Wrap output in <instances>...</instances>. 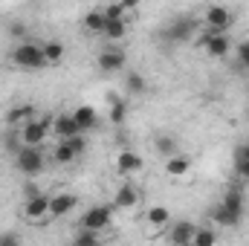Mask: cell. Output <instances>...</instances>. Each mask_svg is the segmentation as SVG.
Masks as SVG:
<instances>
[{
    "mask_svg": "<svg viewBox=\"0 0 249 246\" xmlns=\"http://www.w3.org/2000/svg\"><path fill=\"white\" fill-rule=\"evenodd\" d=\"M53 127H55V133H58L61 139L81 133V130H78V124H75V119H72V113H58V116H55V122H53Z\"/></svg>",
    "mask_w": 249,
    "mask_h": 246,
    "instance_id": "cell-16",
    "label": "cell"
},
{
    "mask_svg": "<svg viewBox=\"0 0 249 246\" xmlns=\"http://www.w3.org/2000/svg\"><path fill=\"white\" fill-rule=\"evenodd\" d=\"M194 223H188V220H180V223H174L171 226V232H168V244L174 246H188L191 244V238H194Z\"/></svg>",
    "mask_w": 249,
    "mask_h": 246,
    "instance_id": "cell-11",
    "label": "cell"
},
{
    "mask_svg": "<svg viewBox=\"0 0 249 246\" xmlns=\"http://www.w3.org/2000/svg\"><path fill=\"white\" fill-rule=\"evenodd\" d=\"M238 67L241 70H249V41H244V44H238Z\"/></svg>",
    "mask_w": 249,
    "mask_h": 246,
    "instance_id": "cell-32",
    "label": "cell"
},
{
    "mask_svg": "<svg viewBox=\"0 0 249 246\" xmlns=\"http://www.w3.org/2000/svg\"><path fill=\"white\" fill-rule=\"evenodd\" d=\"M249 157V145H238L235 148V162H241V159H247Z\"/></svg>",
    "mask_w": 249,
    "mask_h": 246,
    "instance_id": "cell-35",
    "label": "cell"
},
{
    "mask_svg": "<svg viewBox=\"0 0 249 246\" xmlns=\"http://www.w3.org/2000/svg\"><path fill=\"white\" fill-rule=\"evenodd\" d=\"M110 214H113V209H110V206H93V209H87V211L81 214V226L102 232V229L110 223Z\"/></svg>",
    "mask_w": 249,
    "mask_h": 246,
    "instance_id": "cell-6",
    "label": "cell"
},
{
    "mask_svg": "<svg viewBox=\"0 0 249 246\" xmlns=\"http://www.w3.org/2000/svg\"><path fill=\"white\" fill-rule=\"evenodd\" d=\"M12 61L23 70H44L50 67L47 55H44V44H35V41H20L15 50H12Z\"/></svg>",
    "mask_w": 249,
    "mask_h": 246,
    "instance_id": "cell-1",
    "label": "cell"
},
{
    "mask_svg": "<svg viewBox=\"0 0 249 246\" xmlns=\"http://www.w3.org/2000/svg\"><path fill=\"white\" fill-rule=\"evenodd\" d=\"M53 157H55V162H58V165H70V162L75 159V151L70 148V142H67V139H61V142L55 145V151H53Z\"/></svg>",
    "mask_w": 249,
    "mask_h": 246,
    "instance_id": "cell-25",
    "label": "cell"
},
{
    "mask_svg": "<svg viewBox=\"0 0 249 246\" xmlns=\"http://www.w3.org/2000/svg\"><path fill=\"white\" fill-rule=\"evenodd\" d=\"M105 23H107L105 9H90V12L84 15V29L93 32V35H102V32H105Z\"/></svg>",
    "mask_w": 249,
    "mask_h": 246,
    "instance_id": "cell-17",
    "label": "cell"
},
{
    "mask_svg": "<svg viewBox=\"0 0 249 246\" xmlns=\"http://www.w3.org/2000/svg\"><path fill=\"white\" fill-rule=\"evenodd\" d=\"M44 55H47V64H58L64 58V44L61 41H47L44 44Z\"/></svg>",
    "mask_w": 249,
    "mask_h": 246,
    "instance_id": "cell-28",
    "label": "cell"
},
{
    "mask_svg": "<svg viewBox=\"0 0 249 246\" xmlns=\"http://www.w3.org/2000/svg\"><path fill=\"white\" fill-rule=\"evenodd\" d=\"M116 168H119V174H133V171H139L142 168V159H139V154H133V151H122L119 157H116Z\"/></svg>",
    "mask_w": 249,
    "mask_h": 246,
    "instance_id": "cell-15",
    "label": "cell"
},
{
    "mask_svg": "<svg viewBox=\"0 0 249 246\" xmlns=\"http://www.w3.org/2000/svg\"><path fill=\"white\" fill-rule=\"evenodd\" d=\"M23 214L29 217V220H44L47 214H50V197L47 194H32V197H26V206H23Z\"/></svg>",
    "mask_w": 249,
    "mask_h": 246,
    "instance_id": "cell-8",
    "label": "cell"
},
{
    "mask_svg": "<svg viewBox=\"0 0 249 246\" xmlns=\"http://www.w3.org/2000/svg\"><path fill=\"white\" fill-rule=\"evenodd\" d=\"M194 29H197L194 18L177 15V18H171V20L160 29V38H162L165 44H188V41L194 38Z\"/></svg>",
    "mask_w": 249,
    "mask_h": 246,
    "instance_id": "cell-2",
    "label": "cell"
},
{
    "mask_svg": "<svg viewBox=\"0 0 249 246\" xmlns=\"http://www.w3.org/2000/svg\"><path fill=\"white\" fill-rule=\"evenodd\" d=\"M124 32H127V23H124V18H119V20H107V23H105V32H102V38H107V41H119V38H124Z\"/></svg>",
    "mask_w": 249,
    "mask_h": 246,
    "instance_id": "cell-24",
    "label": "cell"
},
{
    "mask_svg": "<svg viewBox=\"0 0 249 246\" xmlns=\"http://www.w3.org/2000/svg\"><path fill=\"white\" fill-rule=\"evenodd\" d=\"M38 113H35V105H18V107H12L9 113H6V124L9 127H20L23 122H29V119H35Z\"/></svg>",
    "mask_w": 249,
    "mask_h": 246,
    "instance_id": "cell-13",
    "label": "cell"
},
{
    "mask_svg": "<svg viewBox=\"0 0 249 246\" xmlns=\"http://www.w3.org/2000/svg\"><path fill=\"white\" fill-rule=\"evenodd\" d=\"M223 206L232 209V211H241V214H244V194H241V188H229L226 197H223Z\"/></svg>",
    "mask_w": 249,
    "mask_h": 246,
    "instance_id": "cell-27",
    "label": "cell"
},
{
    "mask_svg": "<svg viewBox=\"0 0 249 246\" xmlns=\"http://www.w3.org/2000/svg\"><path fill=\"white\" fill-rule=\"evenodd\" d=\"M188 168H191V159H188V157H180V154L168 157V162H165V171H168V177H186Z\"/></svg>",
    "mask_w": 249,
    "mask_h": 246,
    "instance_id": "cell-19",
    "label": "cell"
},
{
    "mask_svg": "<svg viewBox=\"0 0 249 246\" xmlns=\"http://www.w3.org/2000/svg\"><path fill=\"white\" fill-rule=\"evenodd\" d=\"M124 53L122 50H102L99 53V70L102 72H122L124 70Z\"/></svg>",
    "mask_w": 249,
    "mask_h": 246,
    "instance_id": "cell-9",
    "label": "cell"
},
{
    "mask_svg": "<svg viewBox=\"0 0 249 246\" xmlns=\"http://www.w3.org/2000/svg\"><path fill=\"white\" fill-rule=\"evenodd\" d=\"M23 191H26V197H32V194H38V188H35L32 183H26V188H23Z\"/></svg>",
    "mask_w": 249,
    "mask_h": 246,
    "instance_id": "cell-37",
    "label": "cell"
},
{
    "mask_svg": "<svg viewBox=\"0 0 249 246\" xmlns=\"http://www.w3.org/2000/svg\"><path fill=\"white\" fill-rule=\"evenodd\" d=\"M9 35L18 38V41H29V29L23 23H9Z\"/></svg>",
    "mask_w": 249,
    "mask_h": 246,
    "instance_id": "cell-33",
    "label": "cell"
},
{
    "mask_svg": "<svg viewBox=\"0 0 249 246\" xmlns=\"http://www.w3.org/2000/svg\"><path fill=\"white\" fill-rule=\"evenodd\" d=\"M235 171H238V177L249 180V157L247 159H241V162H235Z\"/></svg>",
    "mask_w": 249,
    "mask_h": 246,
    "instance_id": "cell-34",
    "label": "cell"
},
{
    "mask_svg": "<svg viewBox=\"0 0 249 246\" xmlns=\"http://www.w3.org/2000/svg\"><path fill=\"white\" fill-rule=\"evenodd\" d=\"M75 206H78V197L75 194H55V197H50V217H64Z\"/></svg>",
    "mask_w": 249,
    "mask_h": 246,
    "instance_id": "cell-10",
    "label": "cell"
},
{
    "mask_svg": "<svg viewBox=\"0 0 249 246\" xmlns=\"http://www.w3.org/2000/svg\"><path fill=\"white\" fill-rule=\"evenodd\" d=\"M206 26L214 32H226L232 26V12L226 6H209L206 9Z\"/></svg>",
    "mask_w": 249,
    "mask_h": 246,
    "instance_id": "cell-7",
    "label": "cell"
},
{
    "mask_svg": "<svg viewBox=\"0 0 249 246\" xmlns=\"http://www.w3.org/2000/svg\"><path fill=\"white\" fill-rule=\"evenodd\" d=\"M197 47H203L212 58H226L229 50H232V41L226 38V32H214V29H209V32H203V35L197 38Z\"/></svg>",
    "mask_w": 249,
    "mask_h": 246,
    "instance_id": "cell-4",
    "label": "cell"
},
{
    "mask_svg": "<svg viewBox=\"0 0 249 246\" xmlns=\"http://www.w3.org/2000/svg\"><path fill=\"white\" fill-rule=\"evenodd\" d=\"M154 145H157V154H162L165 159L177 154V139H174L171 133H157V139H154Z\"/></svg>",
    "mask_w": 249,
    "mask_h": 246,
    "instance_id": "cell-21",
    "label": "cell"
},
{
    "mask_svg": "<svg viewBox=\"0 0 249 246\" xmlns=\"http://www.w3.org/2000/svg\"><path fill=\"white\" fill-rule=\"evenodd\" d=\"M124 9H127L124 3H110V6L105 9V18H107V20H119V18H124Z\"/></svg>",
    "mask_w": 249,
    "mask_h": 246,
    "instance_id": "cell-31",
    "label": "cell"
},
{
    "mask_svg": "<svg viewBox=\"0 0 249 246\" xmlns=\"http://www.w3.org/2000/svg\"><path fill=\"white\" fill-rule=\"evenodd\" d=\"M145 220H148L151 226H165V223H171V211H168L165 206H151L148 214H145Z\"/></svg>",
    "mask_w": 249,
    "mask_h": 246,
    "instance_id": "cell-23",
    "label": "cell"
},
{
    "mask_svg": "<svg viewBox=\"0 0 249 246\" xmlns=\"http://www.w3.org/2000/svg\"><path fill=\"white\" fill-rule=\"evenodd\" d=\"M214 241H217V232H212V229H194V238H191L194 246H212Z\"/></svg>",
    "mask_w": 249,
    "mask_h": 246,
    "instance_id": "cell-29",
    "label": "cell"
},
{
    "mask_svg": "<svg viewBox=\"0 0 249 246\" xmlns=\"http://www.w3.org/2000/svg\"><path fill=\"white\" fill-rule=\"evenodd\" d=\"M72 119H75V124H78L81 133H87V130H93V127L99 124V116H96V110H93L90 105H78V107L72 110Z\"/></svg>",
    "mask_w": 249,
    "mask_h": 246,
    "instance_id": "cell-12",
    "label": "cell"
},
{
    "mask_svg": "<svg viewBox=\"0 0 249 246\" xmlns=\"http://www.w3.org/2000/svg\"><path fill=\"white\" fill-rule=\"evenodd\" d=\"M18 241H20V238H18V235H12V232H3V235H0V246H6V244H18Z\"/></svg>",
    "mask_w": 249,
    "mask_h": 246,
    "instance_id": "cell-36",
    "label": "cell"
},
{
    "mask_svg": "<svg viewBox=\"0 0 249 246\" xmlns=\"http://www.w3.org/2000/svg\"><path fill=\"white\" fill-rule=\"evenodd\" d=\"M50 127L53 122L50 119H29V122L20 124V139H23V145H41L44 139H47V133H50Z\"/></svg>",
    "mask_w": 249,
    "mask_h": 246,
    "instance_id": "cell-5",
    "label": "cell"
},
{
    "mask_svg": "<svg viewBox=\"0 0 249 246\" xmlns=\"http://www.w3.org/2000/svg\"><path fill=\"white\" fill-rule=\"evenodd\" d=\"M241 217H244L241 211H232V209H226L223 203L212 211V220H214V223H220V226H229V229H232V226H238V223H241Z\"/></svg>",
    "mask_w": 249,
    "mask_h": 246,
    "instance_id": "cell-18",
    "label": "cell"
},
{
    "mask_svg": "<svg viewBox=\"0 0 249 246\" xmlns=\"http://www.w3.org/2000/svg\"><path fill=\"white\" fill-rule=\"evenodd\" d=\"M136 200H139V191H136L130 183H122L119 188H116L113 206H119V209H133V206H136Z\"/></svg>",
    "mask_w": 249,
    "mask_h": 246,
    "instance_id": "cell-14",
    "label": "cell"
},
{
    "mask_svg": "<svg viewBox=\"0 0 249 246\" xmlns=\"http://www.w3.org/2000/svg\"><path fill=\"white\" fill-rule=\"evenodd\" d=\"M124 90H127L130 96H142V93L148 90V81H145L139 72L130 70V72H124Z\"/></svg>",
    "mask_w": 249,
    "mask_h": 246,
    "instance_id": "cell-20",
    "label": "cell"
},
{
    "mask_svg": "<svg viewBox=\"0 0 249 246\" xmlns=\"http://www.w3.org/2000/svg\"><path fill=\"white\" fill-rule=\"evenodd\" d=\"M102 241V232H96V229H87V226H81L78 232H75V244L78 246H93Z\"/></svg>",
    "mask_w": 249,
    "mask_h": 246,
    "instance_id": "cell-26",
    "label": "cell"
},
{
    "mask_svg": "<svg viewBox=\"0 0 249 246\" xmlns=\"http://www.w3.org/2000/svg\"><path fill=\"white\" fill-rule=\"evenodd\" d=\"M15 162H18V168L26 174V177H35V174H41L44 171V151H41V145H23L18 154H15Z\"/></svg>",
    "mask_w": 249,
    "mask_h": 246,
    "instance_id": "cell-3",
    "label": "cell"
},
{
    "mask_svg": "<svg viewBox=\"0 0 249 246\" xmlns=\"http://www.w3.org/2000/svg\"><path fill=\"white\" fill-rule=\"evenodd\" d=\"M67 142H70V148L75 151V157H81V154L87 151V142H84V133H75V136H67Z\"/></svg>",
    "mask_w": 249,
    "mask_h": 246,
    "instance_id": "cell-30",
    "label": "cell"
},
{
    "mask_svg": "<svg viewBox=\"0 0 249 246\" xmlns=\"http://www.w3.org/2000/svg\"><path fill=\"white\" fill-rule=\"evenodd\" d=\"M124 116H127V105H124L122 96L110 93V122L113 124H124Z\"/></svg>",
    "mask_w": 249,
    "mask_h": 246,
    "instance_id": "cell-22",
    "label": "cell"
}]
</instances>
